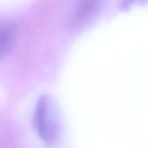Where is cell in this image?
Returning a JSON list of instances; mask_svg holds the SVG:
<instances>
[{
	"label": "cell",
	"mask_w": 148,
	"mask_h": 148,
	"mask_svg": "<svg viewBox=\"0 0 148 148\" xmlns=\"http://www.w3.org/2000/svg\"><path fill=\"white\" fill-rule=\"evenodd\" d=\"M144 1H146V0H123L120 6V9L121 10H127L135 4L140 2H143Z\"/></svg>",
	"instance_id": "cell-4"
},
{
	"label": "cell",
	"mask_w": 148,
	"mask_h": 148,
	"mask_svg": "<svg viewBox=\"0 0 148 148\" xmlns=\"http://www.w3.org/2000/svg\"><path fill=\"white\" fill-rule=\"evenodd\" d=\"M17 33L16 24L10 20H0V57L12 49Z\"/></svg>",
	"instance_id": "cell-3"
},
{
	"label": "cell",
	"mask_w": 148,
	"mask_h": 148,
	"mask_svg": "<svg viewBox=\"0 0 148 148\" xmlns=\"http://www.w3.org/2000/svg\"><path fill=\"white\" fill-rule=\"evenodd\" d=\"M33 124L38 135L46 144L53 145L61 135L60 119L53 101L48 95H43L38 101Z\"/></svg>",
	"instance_id": "cell-1"
},
{
	"label": "cell",
	"mask_w": 148,
	"mask_h": 148,
	"mask_svg": "<svg viewBox=\"0 0 148 148\" xmlns=\"http://www.w3.org/2000/svg\"><path fill=\"white\" fill-rule=\"evenodd\" d=\"M103 0H79L74 12L73 22L82 25L93 18L102 7Z\"/></svg>",
	"instance_id": "cell-2"
}]
</instances>
